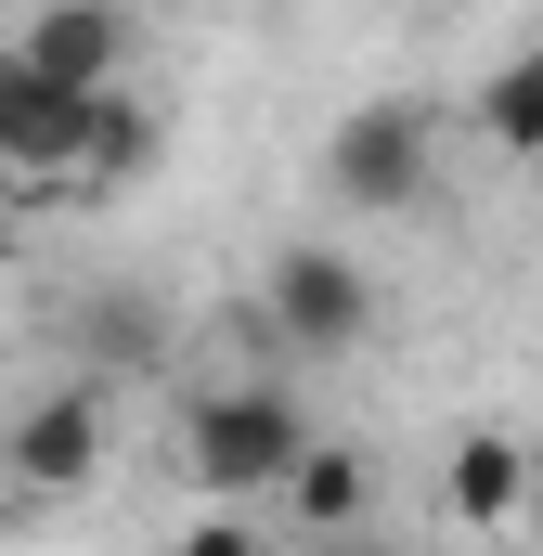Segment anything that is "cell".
<instances>
[{
  "instance_id": "obj_5",
  "label": "cell",
  "mask_w": 543,
  "mask_h": 556,
  "mask_svg": "<svg viewBox=\"0 0 543 556\" xmlns=\"http://www.w3.org/2000/svg\"><path fill=\"white\" fill-rule=\"evenodd\" d=\"M0 453H13L26 492H91V479H104V389H91V376H78V389H39Z\"/></svg>"
},
{
  "instance_id": "obj_11",
  "label": "cell",
  "mask_w": 543,
  "mask_h": 556,
  "mask_svg": "<svg viewBox=\"0 0 543 556\" xmlns=\"http://www.w3.org/2000/svg\"><path fill=\"white\" fill-rule=\"evenodd\" d=\"M142 337H155V324H142L130 298H104V311H91V350H104V363H142Z\"/></svg>"
},
{
  "instance_id": "obj_10",
  "label": "cell",
  "mask_w": 543,
  "mask_h": 556,
  "mask_svg": "<svg viewBox=\"0 0 543 556\" xmlns=\"http://www.w3.org/2000/svg\"><path fill=\"white\" fill-rule=\"evenodd\" d=\"M142 155H155V117H142L130 91H104V104H91V181H117V168H142Z\"/></svg>"
},
{
  "instance_id": "obj_9",
  "label": "cell",
  "mask_w": 543,
  "mask_h": 556,
  "mask_svg": "<svg viewBox=\"0 0 543 556\" xmlns=\"http://www.w3.org/2000/svg\"><path fill=\"white\" fill-rule=\"evenodd\" d=\"M479 142H492V155H518V168L543 155V39L518 52V65H492V78H479Z\"/></svg>"
},
{
  "instance_id": "obj_6",
  "label": "cell",
  "mask_w": 543,
  "mask_h": 556,
  "mask_svg": "<svg viewBox=\"0 0 543 556\" xmlns=\"http://www.w3.org/2000/svg\"><path fill=\"white\" fill-rule=\"evenodd\" d=\"M13 65H39L52 91H117V65H130V26H117L104 0H52V13H26Z\"/></svg>"
},
{
  "instance_id": "obj_3",
  "label": "cell",
  "mask_w": 543,
  "mask_h": 556,
  "mask_svg": "<svg viewBox=\"0 0 543 556\" xmlns=\"http://www.w3.org/2000/svg\"><path fill=\"white\" fill-rule=\"evenodd\" d=\"M324 181H337V207H363V220L427 207V117H414V104H350L337 142H324Z\"/></svg>"
},
{
  "instance_id": "obj_1",
  "label": "cell",
  "mask_w": 543,
  "mask_h": 556,
  "mask_svg": "<svg viewBox=\"0 0 543 556\" xmlns=\"http://www.w3.org/2000/svg\"><path fill=\"white\" fill-rule=\"evenodd\" d=\"M298 453H311V415H298L272 376H247V389H207V402L181 415V466H194L220 505H272Z\"/></svg>"
},
{
  "instance_id": "obj_2",
  "label": "cell",
  "mask_w": 543,
  "mask_h": 556,
  "mask_svg": "<svg viewBox=\"0 0 543 556\" xmlns=\"http://www.w3.org/2000/svg\"><path fill=\"white\" fill-rule=\"evenodd\" d=\"M272 350H311V363H337V350H363L376 337V285L350 247H272Z\"/></svg>"
},
{
  "instance_id": "obj_7",
  "label": "cell",
  "mask_w": 543,
  "mask_h": 556,
  "mask_svg": "<svg viewBox=\"0 0 543 556\" xmlns=\"http://www.w3.org/2000/svg\"><path fill=\"white\" fill-rule=\"evenodd\" d=\"M440 518H466V531H518L531 518V453L518 440H453V466H440Z\"/></svg>"
},
{
  "instance_id": "obj_12",
  "label": "cell",
  "mask_w": 543,
  "mask_h": 556,
  "mask_svg": "<svg viewBox=\"0 0 543 556\" xmlns=\"http://www.w3.org/2000/svg\"><path fill=\"white\" fill-rule=\"evenodd\" d=\"M0 260H13V207H0Z\"/></svg>"
},
{
  "instance_id": "obj_4",
  "label": "cell",
  "mask_w": 543,
  "mask_h": 556,
  "mask_svg": "<svg viewBox=\"0 0 543 556\" xmlns=\"http://www.w3.org/2000/svg\"><path fill=\"white\" fill-rule=\"evenodd\" d=\"M91 104L104 91H52L39 65L0 52V181H78L91 168Z\"/></svg>"
},
{
  "instance_id": "obj_8",
  "label": "cell",
  "mask_w": 543,
  "mask_h": 556,
  "mask_svg": "<svg viewBox=\"0 0 543 556\" xmlns=\"http://www.w3.org/2000/svg\"><path fill=\"white\" fill-rule=\"evenodd\" d=\"M298 531H350L363 505H376V453H337V440H311L298 466H285V492H272Z\"/></svg>"
}]
</instances>
